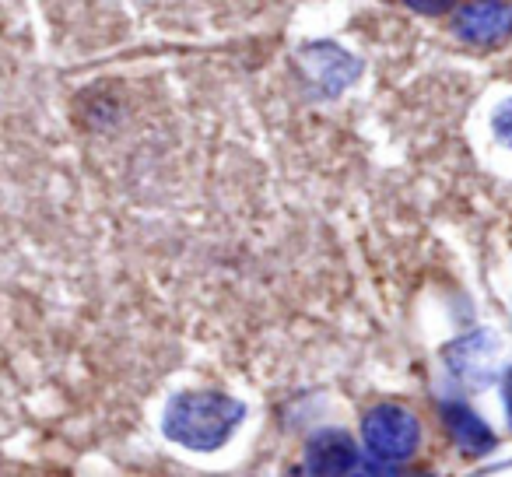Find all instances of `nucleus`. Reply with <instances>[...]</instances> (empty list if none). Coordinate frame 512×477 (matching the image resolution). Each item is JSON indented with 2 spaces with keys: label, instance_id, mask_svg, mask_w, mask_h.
<instances>
[{
  "label": "nucleus",
  "instance_id": "obj_5",
  "mask_svg": "<svg viewBox=\"0 0 512 477\" xmlns=\"http://www.w3.org/2000/svg\"><path fill=\"white\" fill-rule=\"evenodd\" d=\"M302 67H306L309 81L320 88L323 95H341L351 88L362 74V60H355L348 50L337 43H309L302 46Z\"/></svg>",
  "mask_w": 512,
  "mask_h": 477
},
{
  "label": "nucleus",
  "instance_id": "obj_11",
  "mask_svg": "<svg viewBox=\"0 0 512 477\" xmlns=\"http://www.w3.org/2000/svg\"><path fill=\"white\" fill-rule=\"evenodd\" d=\"M285 477H316V474H313V470H309V467H292Z\"/></svg>",
  "mask_w": 512,
  "mask_h": 477
},
{
  "label": "nucleus",
  "instance_id": "obj_9",
  "mask_svg": "<svg viewBox=\"0 0 512 477\" xmlns=\"http://www.w3.org/2000/svg\"><path fill=\"white\" fill-rule=\"evenodd\" d=\"M404 8L418 11L425 18H439V15H453L456 11V0H400Z\"/></svg>",
  "mask_w": 512,
  "mask_h": 477
},
{
  "label": "nucleus",
  "instance_id": "obj_7",
  "mask_svg": "<svg viewBox=\"0 0 512 477\" xmlns=\"http://www.w3.org/2000/svg\"><path fill=\"white\" fill-rule=\"evenodd\" d=\"M442 428H446L449 442L467 456H488L491 449L498 446L488 421H484L474 407L460 404V400L442 404Z\"/></svg>",
  "mask_w": 512,
  "mask_h": 477
},
{
  "label": "nucleus",
  "instance_id": "obj_1",
  "mask_svg": "<svg viewBox=\"0 0 512 477\" xmlns=\"http://www.w3.org/2000/svg\"><path fill=\"white\" fill-rule=\"evenodd\" d=\"M249 407L225 390H179L162 411V435L186 453H218L242 428Z\"/></svg>",
  "mask_w": 512,
  "mask_h": 477
},
{
  "label": "nucleus",
  "instance_id": "obj_4",
  "mask_svg": "<svg viewBox=\"0 0 512 477\" xmlns=\"http://www.w3.org/2000/svg\"><path fill=\"white\" fill-rule=\"evenodd\" d=\"M453 32L467 46H502L512 39V4L505 0H474L453 11Z\"/></svg>",
  "mask_w": 512,
  "mask_h": 477
},
{
  "label": "nucleus",
  "instance_id": "obj_10",
  "mask_svg": "<svg viewBox=\"0 0 512 477\" xmlns=\"http://www.w3.org/2000/svg\"><path fill=\"white\" fill-rule=\"evenodd\" d=\"M502 411H505V421H509V428H512V365L502 376Z\"/></svg>",
  "mask_w": 512,
  "mask_h": 477
},
{
  "label": "nucleus",
  "instance_id": "obj_2",
  "mask_svg": "<svg viewBox=\"0 0 512 477\" xmlns=\"http://www.w3.org/2000/svg\"><path fill=\"white\" fill-rule=\"evenodd\" d=\"M362 446L383 467L407 463L421 446V421L404 404H376L362 418Z\"/></svg>",
  "mask_w": 512,
  "mask_h": 477
},
{
  "label": "nucleus",
  "instance_id": "obj_3",
  "mask_svg": "<svg viewBox=\"0 0 512 477\" xmlns=\"http://www.w3.org/2000/svg\"><path fill=\"white\" fill-rule=\"evenodd\" d=\"M498 365H502V341L495 330H470L446 348V369L474 390L498 376Z\"/></svg>",
  "mask_w": 512,
  "mask_h": 477
},
{
  "label": "nucleus",
  "instance_id": "obj_6",
  "mask_svg": "<svg viewBox=\"0 0 512 477\" xmlns=\"http://www.w3.org/2000/svg\"><path fill=\"white\" fill-rule=\"evenodd\" d=\"M306 467L316 477H348L358 467V442L344 428H320L306 442Z\"/></svg>",
  "mask_w": 512,
  "mask_h": 477
},
{
  "label": "nucleus",
  "instance_id": "obj_12",
  "mask_svg": "<svg viewBox=\"0 0 512 477\" xmlns=\"http://www.w3.org/2000/svg\"><path fill=\"white\" fill-rule=\"evenodd\" d=\"M348 477H376V474H348Z\"/></svg>",
  "mask_w": 512,
  "mask_h": 477
},
{
  "label": "nucleus",
  "instance_id": "obj_8",
  "mask_svg": "<svg viewBox=\"0 0 512 477\" xmlns=\"http://www.w3.org/2000/svg\"><path fill=\"white\" fill-rule=\"evenodd\" d=\"M491 134H495L498 144L512 148V99H505L502 106L491 113Z\"/></svg>",
  "mask_w": 512,
  "mask_h": 477
},
{
  "label": "nucleus",
  "instance_id": "obj_13",
  "mask_svg": "<svg viewBox=\"0 0 512 477\" xmlns=\"http://www.w3.org/2000/svg\"><path fill=\"white\" fill-rule=\"evenodd\" d=\"M414 477H421V474H414Z\"/></svg>",
  "mask_w": 512,
  "mask_h": 477
}]
</instances>
